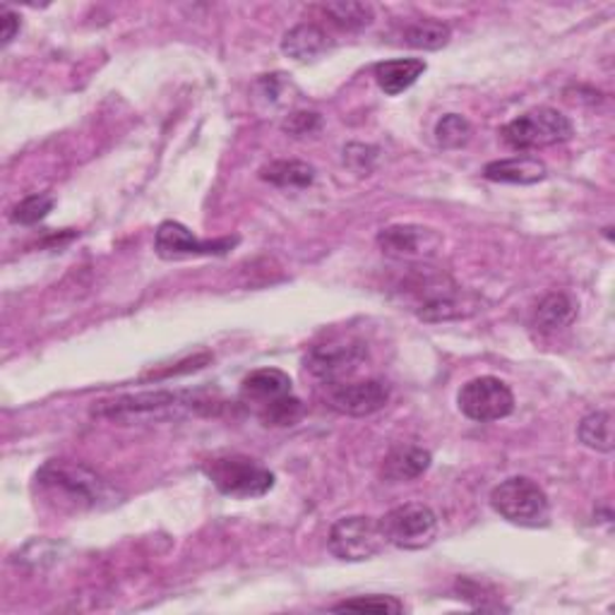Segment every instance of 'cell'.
<instances>
[{"label":"cell","mask_w":615,"mask_h":615,"mask_svg":"<svg viewBox=\"0 0 615 615\" xmlns=\"http://www.w3.org/2000/svg\"><path fill=\"white\" fill-rule=\"evenodd\" d=\"M577 435H580L582 445L596 449V453L611 455L613 453V414L594 412L590 416H584L577 428Z\"/></svg>","instance_id":"23"},{"label":"cell","mask_w":615,"mask_h":615,"mask_svg":"<svg viewBox=\"0 0 615 615\" xmlns=\"http://www.w3.org/2000/svg\"><path fill=\"white\" fill-rule=\"evenodd\" d=\"M332 611L344 613V611H357V613H404V604L400 598L394 596H382V594H373V596H357L349 601H341Z\"/></svg>","instance_id":"25"},{"label":"cell","mask_w":615,"mask_h":615,"mask_svg":"<svg viewBox=\"0 0 615 615\" xmlns=\"http://www.w3.org/2000/svg\"><path fill=\"white\" fill-rule=\"evenodd\" d=\"M490 505L505 522L539 529L551 522V502L545 490L527 476H512L494 488Z\"/></svg>","instance_id":"5"},{"label":"cell","mask_w":615,"mask_h":615,"mask_svg":"<svg viewBox=\"0 0 615 615\" xmlns=\"http://www.w3.org/2000/svg\"><path fill=\"white\" fill-rule=\"evenodd\" d=\"M234 245H236V238L202 241L181 222L159 224L157 236H155V251L167 259L190 257V255H224L234 248Z\"/></svg>","instance_id":"13"},{"label":"cell","mask_w":615,"mask_h":615,"mask_svg":"<svg viewBox=\"0 0 615 615\" xmlns=\"http://www.w3.org/2000/svg\"><path fill=\"white\" fill-rule=\"evenodd\" d=\"M34 481L41 498L63 512L99 510L116 500L114 488L97 471L71 459L46 462Z\"/></svg>","instance_id":"1"},{"label":"cell","mask_w":615,"mask_h":615,"mask_svg":"<svg viewBox=\"0 0 615 615\" xmlns=\"http://www.w3.org/2000/svg\"><path fill=\"white\" fill-rule=\"evenodd\" d=\"M435 142L443 149H459L471 140V123L459 114H447L435 123Z\"/></svg>","instance_id":"24"},{"label":"cell","mask_w":615,"mask_h":615,"mask_svg":"<svg viewBox=\"0 0 615 615\" xmlns=\"http://www.w3.org/2000/svg\"><path fill=\"white\" fill-rule=\"evenodd\" d=\"M318 128H320V116L312 112H294L282 123V130L294 135V138H304V135L316 132Z\"/></svg>","instance_id":"28"},{"label":"cell","mask_w":615,"mask_h":615,"mask_svg":"<svg viewBox=\"0 0 615 615\" xmlns=\"http://www.w3.org/2000/svg\"><path fill=\"white\" fill-rule=\"evenodd\" d=\"M53 204H56V200L46 193L24 198L20 204H15V210H12V222L22 226H34L39 222H44V219L51 214Z\"/></svg>","instance_id":"26"},{"label":"cell","mask_w":615,"mask_h":615,"mask_svg":"<svg viewBox=\"0 0 615 615\" xmlns=\"http://www.w3.org/2000/svg\"><path fill=\"white\" fill-rule=\"evenodd\" d=\"M459 412L476 423H494L515 412V394L508 382L494 375H481L462 385L457 394Z\"/></svg>","instance_id":"11"},{"label":"cell","mask_w":615,"mask_h":615,"mask_svg":"<svg viewBox=\"0 0 615 615\" xmlns=\"http://www.w3.org/2000/svg\"><path fill=\"white\" fill-rule=\"evenodd\" d=\"M368 361V349L359 339H337L327 344L312 347L306 357V368L312 378L325 382L327 388L353 380Z\"/></svg>","instance_id":"10"},{"label":"cell","mask_w":615,"mask_h":615,"mask_svg":"<svg viewBox=\"0 0 615 615\" xmlns=\"http://www.w3.org/2000/svg\"><path fill=\"white\" fill-rule=\"evenodd\" d=\"M330 551L335 558L344 560V563H363L385 551V534H382L380 519L353 515L335 522L330 529Z\"/></svg>","instance_id":"8"},{"label":"cell","mask_w":615,"mask_h":615,"mask_svg":"<svg viewBox=\"0 0 615 615\" xmlns=\"http://www.w3.org/2000/svg\"><path fill=\"white\" fill-rule=\"evenodd\" d=\"M322 12L330 18L339 30L357 32L375 20V10L371 3H351V0H339V3L322 6Z\"/></svg>","instance_id":"22"},{"label":"cell","mask_w":615,"mask_h":615,"mask_svg":"<svg viewBox=\"0 0 615 615\" xmlns=\"http://www.w3.org/2000/svg\"><path fill=\"white\" fill-rule=\"evenodd\" d=\"M241 404L265 426H294L304 414V402L294 394V382L279 368H259L241 385Z\"/></svg>","instance_id":"3"},{"label":"cell","mask_w":615,"mask_h":615,"mask_svg":"<svg viewBox=\"0 0 615 615\" xmlns=\"http://www.w3.org/2000/svg\"><path fill=\"white\" fill-rule=\"evenodd\" d=\"M404 296L423 322H447L469 318L478 310V298L441 272L418 269L404 284Z\"/></svg>","instance_id":"2"},{"label":"cell","mask_w":615,"mask_h":615,"mask_svg":"<svg viewBox=\"0 0 615 615\" xmlns=\"http://www.w3.org/2000/svg\"><path fill=\"white\" fill-rule=\"evenodd\" d=\"M327 49H330V36H327L322 26L312 22L294 26V30L286 32L282 39V51L298 63L316 61Z\"/></svg>","instance_id":"18"},{"label":"cell","mask_w":615,"mask_h":615,"mask_svg":"<svg viewBox=\"0 0 615 615\" xmlns=\"http://www.w3.org/2000/svg\"><path fill=\"white\" fill-rule=\"evenodd\" d=\"M259 179L277 185V188H286V190H304L308 185H312L316 181V169L310 167L306 161H296V159H282V161H269L267 167L259 169Z\"/></svg>","instance_id":"19"},{"label":"cell","mask_w":615,"mask_h":615,"mask_svg":"<svg viewBox=\"0 0 615 615\" xmlns=\"http://www.w3.org/2000/svg\"><path fill=\"white\" fill-rule=\"evenodd\" d=\"M453 30L445 22L437 20H416L404 30L402 41L406 46L421 49V51H437L449 44Z\"/></svg>","instance_id":"21"},{"label":"cell","mask_w":615,"mask_h":615,"mask_svg":"<svg viewBox=\"0 0 615 615\" xmlns=\"http://www.w3.org/2000/svg\"><path fill=\"white\" fill-rule=\"evenodd\" d=\"M0 22H3V32H0V44L8 46L12 39H15L22 30V18L18 15L15 10L3 8L0 10Z\"/></svg>","instance_id":"29"},{"label":"cell","mask_w":615,"mask_h":615,"mask_svg":"<svg viewBox=\"0 0 615 615\" xmlns=\"http://www.w3.org/2000/svg\"><path fill=\"white\" fill-rule=\"evenodd\" d=\"M382 534L402 551H423L437 539V517L423 502H406L380 519Z\"/></svg>","instance_id":"9"},{"label":"cell","mask_w":615,"mask_h":615,"mask_svg":"<svg viewBox=\"0 0 615 615\" xmlns=\"http://www.w3.org/2000/svg\"><path fill=\"white\" fill-rule=\"evenodd\" d=\"M202 471L208 474L219 494L236 500L263 498L275 488V474L263 467L257 459L243 455L214 457L204 464Z\"/></svg>","instance_id":"6"},{"label":"cell","mask_w":615,"mask_h":615,"mask_svg":"<svg viewBox=\"0 0 615 615\" xmlns=\"http://www.w3.org/2000/svg\"><path fill=\"white\" fill-rule=\"evenodd\" d=\"M375 161H378V149L371 145L353 142V145L344 147V163H349L353 171H359V173L373 171Z\"/></svg>","instance_id":"27"},{"label":"cell","mask_w":615,"mask_h":615,"mask_svg":"<svg viewBox=\"0 0 615 615\" xmlns=\"http://www.w3.org/2000/svg\"><path fill=\"white\" fill-rule=\"evenodd\" d=\"M431 453L426 447L418 445H397L390 449V455L382 459L380 476L390 484H404L414 481V478L423 476L431 467Z\"/></svg>","instance_id":"15"},{"label":"cell","mask_w":615,"mask_h":615,"mask_svg":"<svg viewBox=\"0 0 615 615\" xmlns=\"http://www.w3.org/2000/svg\"><path fill=\"white\" fill-rule=\"evenodd\" d=\"M575 318H577L575 300H572L568 294H549L537 308L534 325L539 332L551 335V332H558V330H563V327L572 325V320Z\"/></svg>","instance_id":"20"},{"label":"cell","mask_w":615,"mask_h":615,"mask_svg":"<svg viewBox=\"0 0 615 615\" xmlns=\"http://www.w3.org/2000/svg\"><path fill=\"white\" fill-rule=\"evenodd\" d=\"M572 135H575V128H572L570 118L549 106L531 108L502 128V140L519 152L568 142Z\"/></svg>","instance_id":"7"},{"label":"cell","mask_w":615,"mask_h":615,"mask_svg":"<svg viewBox=\"0 0 615 615\" xmlns=\"http://www.w3.org/2000/svg\"><path fill=\"white\" fill-rule=\"evenodd\" d=\"M378 243L382 253L392 257H423L433 255L441 245V236L433 229L416 226V224H394L382 229L378 234Z\"/></svg>","instance_id":"14"},{"label":"cell","mask_w":615,"mask_h":615,"mask_svg":"<svg viewBox=\"0 0 615 615\" xmlns=\"http://www.w3.org/2000/svg\"><path fill=\"white\" fill-rule=\"evenodd\" d=\"M392 390L385 380H347L330 385L327 402L339 414L347 416H371L385 409Z\"/></svg>","instance_id":"12"},{"label":"cell","mask_w":615,"mask_h":615,"mask_svg":"<svg viewBox=\"0 0 615 615\" xmlns=\"http://www.w3.org/2000/svg\"><path fill=\"white\" fill-rule=\"evenodd\" d=\"M428 71L426 61L421 59H397L385 61L375 65V82L378 87L388 94V97H400L402 92L414 87L418 77Z\"/></svg>","instance_id":"17"},{"label":"cell","mask_w":615,"mask_h":615,"mask_svg":"<svg viewBox=\"0 0 615 615\" xmlns=\"http://www.w3.org/2000/svg\"><path fill=\"white\" fill-rule=\"evenodd\" d=\"M204 406H210L208 400H202L198 392H140V394H123L116 400H104L92 409L94 416L114 418V421H138V418H181L188 414H198Z\"/></svg>","instance_id":"4"},{"label":"cell","mask_w":615,"mask_h":615,"mask_svg":"<svg viewBox=\"0 0 615 615\" xmlns=\"http://www.w3.org/2000/svg\"><path fill=\"white\" fill-rule=\"evenodd\" d=\"M484 176L494 183H515V185H531L543 181L549 176L545 163L537 157H510L486 163Z\"/></svg>","instance_id":"16"}]
</instances>
